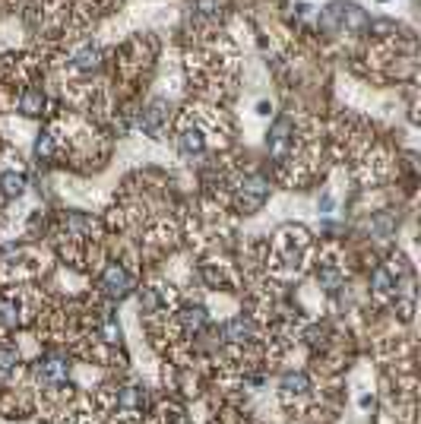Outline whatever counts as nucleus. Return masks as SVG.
Segmentation results:
<instances>
[{"label":"nucleus","mask_w":421,"mask_h":424,"mask_svg":"<svg viewBox=\"0 0 421 424\" xmlns=\"http://www.w3.org/2000/svg\"><path fill=\"white\" fill-rule=\"evenodd\" d=\"M317 279H320V285H323L327 291H336L339 285H342V272L332 269V266H323V269L317 272Z\"/></svg>","instance_id":"nucleus-16"},{"label":"nucleus","mask_w":421,"mask_h":424,"mask_svg":"<svg viewBox=\"0 0 421 424\" xmlns=\"http://www.w3.org/2000/svg\"><path fill=\"white\" fill-rule=\"evenodd\" d=\"M291 146H295V121H291V118H279L273 124V130H269V136H266L269 159H273L276 165H285Z\"/></svg>","instance_id":"nucleus-2"},{"label":"nucleus","mask_w":421,"mask_h":424,"mask_svg":"<svg viewBox=\"0 0 421 424\" xmlns=\"http://www.w3.org/2000/svg\"><path fill=\"white\" fill-rule=\"evenodd\" d=\"M64 228L77 231V235H89V231H92V218L83 216V212H70V216L64 218Z\"/></svg>","instance_id":"nucleus-15"},{"label":"nucleus","mask_w":421,"mask_h":424,"mask_svg":"<svg viewBox=\"0 0 421 424\" xmlns=\"http://www.w3.org/2000/svg\"><path fill=\"white\" fill-rule=\"evenodd\" d=\"M168 124V101L165 99H155L146 105V111L140 114V130L146 136H159Z\"/></svg>","instance_id":"nucleus-5"},{"label":"nucleus","mask_w":421,"mask_h":424,"mask_svg":"<svg viewBox=\"0 0 421 424\" xmlns=\"http://www.w3.org/2000/svg\"><path fill=\"white\" fill-rule=\"evenodd\" d=\"M308 377L304 374H285L282 377V389H285V396H304L308 393Z\"/></svg>","instance_id":"nucleus-14"},{"label":"nucleus","mask_w":421,"mask_h":424,"mask_svg":"<svg viewBox=\"0 0 421 424\" xmlns=\"http://www.w3.org/2000/svg\"><path fill=\"white\" fill-rule=\"evenodd\" d=\"M237 209H244V212H254V209H260L263 203L269 200V184L263 181L260 174H247L241 184H237Z\"/></svg>","instance_id":"nucleus-3"},{"label":"nucleus","mask_w":421,"mask_h":424,"mask_svg":"<svg viewBox=\"0 0 421 424\" xmlns=\"http://www.w3.org/2000/svg\"><path fill=\"white\" fill-rule=\"evenodd\" d=\"M0 187H4L6 196H19L26 187V177L16 174V171H4V174H0Z\"/></svg>","instance_id":"nucleus-13"},{"label":"nucleus","mask_w":421,"mask_h":424,"mask_svg":"<svg viewBox=\"0 0 421 424\" xmlns=\"http://www.w3.org/2000/svg\"><path fill=\"white\" fill-rule=\"evenodd\" d=\"M101 336H105V342H118L120 339V326H118V320H114L111 313L101 317Z\"/></svg>","instance_id":"nucleus-17"},{"label":"nucleus","mask_w":421,"mask_h":424,"mask_svg":"<svg viewBox=\"0 0 421 424\" xmlns=\"http://www.w3.org/2000/svg\"><path fill=\"white\" fill-rule=\"evenodd\" d=\"M101 289H105V295L108 298H127L130 295V289H133V279H130V272L124 269V266H108L105 269V276H101Z\"/></svg>","instance_id":"nucleus-4"},{"label":"nucleus","mask_w":421,"mask_h":424,"mask_svg":"<svg viewBox=\"0 0 421 424\" xmlns=\"http://www.w3.org/2000/svg\"><path fill=\"white\" fill-rule=\"evenodd\" d=\"M225 339H232V342H250V339H254V326H250V320H244V317L228 320V323H225Z\"/></svg>","instance_id":"nucleus-9"},{"label":"nucleus","mask_w":421,"mask_h":424,"mask_svg":"<svg viewBox=\"0 0 421 424\" xmlns=\"http://www.w3.org/2000/svg\"><path fill=\"white\" fill-rule=\"evenodd\" d=\"M42 108H45V92H42V89H35V86L26 89L23 99H19V111H23V114H38Z\"/></svg>","instance_id":"nucleus-10"},{"label":"nucleus","mask_w":421,"mask_h":424,"mask_svg":"<svg viewBox=\"0 0 421 424\" xmlns=\"http://www.w3.org/2000/svg\"><path fill=\"white\" fill-rule=\"evenodd\" d=\"M142 402H146V393H142L140 386H124L118 396V406L120 408H142Z\"/></svg>","instance_id":"nucleus-12"},{"label":"nucleus","mask_w":421,"mask_h":424,"mask_svg":"<svg viewBox=\"0 0 421 424\" xmlns=\"http://www.w3.org/2000/svg\"><path fill=\"white\" fill-rule=\"evenodd\" d=\"M99 60H101V51L95 45H83L77 54L70 57V67L77 73H92V70H99Z\"/></svg>","instance_id":"nucleus-8"},{"label":"nucleus","mask_w":421,"mask_h":424,"mask_svg":"<svg viewBox=\"0 0 421 424\" xmlns=\"http://www.w3.org/2000/svg\"><path fill=\"white\" fill-rule=\"evenodd\" d=\"M16 367V348L4 345L0 348V371H13Z\"/></svg>","instance_id":"nucleus-20"},{"label":"nucleus","mask_w":421,"mask_h":424,"mask_svg":"<svg viewBox=\"0 0 421 424\" xmlns=\"http://www.w3.org/2000/svg\"><path fill=\"white\" fill-rule=\"evenodd\" d=\"M203 149H206V136L196 127H184L178 133V152L184 155V159H200Z\"/></svg>","instance_id":"nucleus-7"},{"label":"nucleus","mask_w":421,"mask_h":424,"mask_svg":"<svg viewBox=\"0 0 421 424\" xmlns=\"http://www.w3.org/2000/svg\"><path fill=\"white\" fill-rule=\"evenodd\" d=\"M181 323H184V330H190V333H196V330H203L206 326V307H187L184 313H181Z\"/></svg>","instance_id":"nucleus-11"},{"label":"nucleus","mask_w":421,"mask_h":424,"mask_svg":"<svg viewBox=\"0 0 421 424\" xmlns=\"http://www.w3.org/2000/svg\"><path fill=\"white\" fill-rule=\"evenodd\" d=\"M364 26H368V16H364V10L355 4H330L327 10L320 13V29L330 32V35L361 32Z\"/></svg>","instance_id":"nucleus-1"},{"label":"nucleus","mask_w":421,"mask_h":424,"mask_svg":"<svg viewBox=\"0 0 421 424\" xmlns=\"http://www.w3.org/2000/svg\"><path fill=\"white\" fill-rule=\"evenodd\" d=\"M51 136H47V133H42V136H38V143H35V152H38V159H47V155H51Z\"/></svg>","instance_id":"nucleus-21"},{"label":"nucleus","mask_w":421,"mask_h":424,"mask_svg":"<svg viewBox=\"0 0 421 424\" xmlns=\"http://www.w3.org/2000/svg\"><path fill=\"white\" fill-rule=\"evenodd\" d=\"M0 323L4 326L16 323V304L13 301H0Z\"/></svg>","instance_id":"nucleus-19"},{"label":"nucleus","mask_w":421,"mask_h":424,"mask_svg":"<svg viewBox=\"0 0 421 424\" xmlns=\"http://www.w3.org/2000/svg\"><path fill=\"white\" fill-rule=\"evenodd\" d=\"M374 291H377V295H390V291H393V276H390V269H377V272H374Z\"/></svg>","instance_id":"nucleus-18"},{"label":"nucleus","mask_w":421,"mask_h":424,"mask_svg":"<svg viewBox=\"0 0 421 424\" xmlns=\"http://www.w3.org/2000/svg\"><path fill=\"white\" fill-rule=\"evenodd\" d=\"M67 361L64 358H45L35 364V377L42 380V386H60L67 380Z\"/></svg>","instance_id":"nucleus-6"}]
</instances>
